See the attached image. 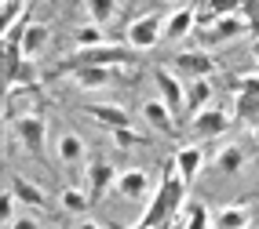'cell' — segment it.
<instances>
[{"instance_id": "cell-36", "label": "cell", "mask_w": 259, "mask_h": 229, "mask_svg": "<svg viewBox=\"0 0 259 229\" xmlns=\"http://www.w3.org/2000/svg\"><path fill=\"white\" fill-rule=\"evenodd\" d=\"M4 4H8V0H4Z\"/></svg>"}, {"instance_id": "cell-13", "label": "cell", "mask_w": 259, "mask_h": 229, "mask_svg": "<svg viewBox=\"0 0 259 229\" xmlns=\"http://www.w3.org/2000/svg\"><path fill=\"white\" fill-rule=\"evenodd\" d=\"M197 29V15H194V8H179V11H171L168 19H164V40H186L190 33Z\"/></svg>"}, {"instance_id": "cell-5", "label": "cell", "mask_w": 259, "mask_h": 229, "mask_svg": "<svg viewBox=\"0 0 259 229\" xmlns=\"http://www.w3.org/2000/svg\"><path fill=\"white\" fill-rule=\"evenodd\" d=\"M15 124V135H19V142L29 149V153H40L44 149V138H48V120L40 113H26L19 120H11Z\"/></svg>"}, {"instance_id": "cell-34", "label": "cell", "mask_w": 259, "mask_h": 229, "mask_svg": "<svg viewBox=\"0 0 259 229\" xmlns=\"http://www.w3.org/2000/svg\"><path fill=\"white\" fill-rule=\"evenodd\" d=\"M168 229H183V225H168Z\"/></svg>"}, {"instance_id": "cell-27", "label": "cell", "mask_w": 259, "mask_h": 229, "mask_svg": "<svg viewBox=\"0 0 259 229\" xmlns=\"http://www.w3.org/2000/svg\"><path fill=\"white\" fill-rule=\"evenodd\" d=\"M237 117L245 120L248 128H255V120H259V95H237Z\"/></svg>"}, {"instance_id": "cell-26", "label": "cell", "mask_w": 259, "mask_h": 229, "mask_svg": "<svg viewBox=\"0 0 259 229\" xmlns=\"http://www.w3.org/2000/svg\"><path fill=\"white\" fill-rule=\"evenodd\" d=\"M77 44L80 47H102V44H106V33H102L99 22H88V26L77 29Z\"/></svg>"}, {"instance_id": "cell-33", "label": "cell", "mask_w": 259, "mask_h": 229, "mask_svg": "<svg viewBox=\"0 0 259 229\" xmlns=\"http://www.w3.org/2000/svg\"><path fill=\"white\" fill-rule=\"evenodd\" d=\"M252 59H255V62H259V37H255V40H252Z\"/></svg>"}, {"instance_id": "cell-16", "label": "cell", "mask_w": 259, "mask_h": 229, "mask_svg": "<svg viewBox=\"0 0 259 229\" xmlns=\"http://www.w3.org/2000/svg\"><path fill=\"white\" fill-rule=\"evenodd\" d=\"M55 153H59V160L66 167H80L84 164V138L77 131H62L59 142H55Z\"/></svg>"}, {"instance_id": "cell-15", "label": "cell", "mask_w": 259, "mask_h": 229, "mask_svg": "<svg viewBox=\"0 0 259 229\" xmlns=\"http://www.w3.org/2000/svg\"><path fill=\"white\" fill-rule=\"evenodd\" d=\"M84 117H92L95 124L110 128V131H120V128H132V117L120 109V105H88Z\"/></svg>"}, {"instance_id": "cell-11", "label": "cell", "mask_w": 259, "mask_h": 229, "mask_svg": "<svg viewBox=\"0 0 259 229\" xmlns=\"http://www.w3.org/2000/svg\"><path fill=\"white\" fill-rule=\"evenodd\" d=\"M70 77L80 91H99V87H110L113 69L110 66H77V69H70Z\"/></svg>"}, {"instance_id": "cell-24", "label": "cell", "mask_w": 259, "mask_h": 229, "mask_svg": "<svg viewBox=\"0 0 259 229\" xmlns=\"http://www.w3.org/2000/svg\"><path fill=\"white\" fill-rule=\"evenodd\" d=\"M208 225H212L208 207H204L201 200H197V204H186V222H183V229H208Z\"/></svg>"}, {"instance_id": "cell-7", "label": "cell", "mask_w": 259, "mask_h": 229, "mask_svg": "<svg viewBox=\"0 0 259 229\" xmlns=\"http://www.w3.org/2000/svg\"><path fill=\"white\" fill-rule=\"evenodd\" d=\"M230 128V113L219 109V105H208V109H201L197 117H190V131L197 138H215Z\"/></svg>"}, {"instance_id": "cell-1", "label": "cell", "mask_w": 259, "mask_h": 229, "mask_svg": "<svg viewBox=\"0 0 259 229\" xmlns=\"http://www.w3.org/2000/svg\"><path fill=\"white\" fill-rule=\"evenodd\" d=\"M183 197H186V182L176 175V160H171V175H164L157 193L150 197L143 218H139V229H164V225H171L176 211L183 207Z\"/></svg>"}, {"instance_id": "cell-31", "label": "cell", "mask_w": 259, "mask_h": 229, "mask_svg": "<svg viewBox=\"0 0 259 229\" xmlns=\"http://www.w3.org/2000/svg\"><path fill=\"white\" fill-rule=\"evenodd\" d=\"M4 229H40V222L33 215H15V222H8Z\"/></svg>"}, {"instance_id": "cell-14", "label": "cell", "mask_w": 259, "mask_h": 229, "mask_svg": "<svg viewBox=\"0 0 259 229\" xmlns=\"http://www.w3.org/2000/svg\"><path fill=\"white\" fill-rule=\"evenodd\" d=\"M201 167H204V149L201 146H183L179 153H176V175L190 186L201 175Z\"/></svg>"}, {"instance_id": "cell-10", "label": "cell", "mask_w": 259, "mask_h": 229, "mask_svg": "<svg viewBox=\"0 0 259 229\" xmlns=\"http://www.w3.org/2000/svg\"><path fill=\"white\" fill-rule=\"evenodd\" d=\"M113 189H117V197H124V200H143L150 193V175L143 167H128V171L117 175Z\"/></svg>"}, {"instance_id": "cell-25", "label": "cell", "mask_w": 259, "mask_h": 229, "mask_svg": "<svg viewBox=\"0 0 259 229\" xmlns=\"http://www.w3.org/2000/svg\"><path fill=\"white\" fill-rule=\"evenodd\" d=\"M88 11H92V22L106 26L117 19V0H88Z\"/></svg>"}, {"instance_id": "cell-6", "label": "cell", "mask_w": 259, "mask_h": 229, "mask_svg": "<svg viewBox=\"0 0 259 229\" xmlns=\"http://www.w3.org/2000/svg\"><path fill=\"white\" fill-rule=\"evenodd\" d=\"M153 80H157V91H161V98L168 102V109L171 113H186V87H183V80L176 77V73H168L164 66H157L153 69Z\"/></svg>"}, {"instance_id": "cell-28", "label": "cell", "mask_w": 259, "mask_h": 229, "mask_svg": "<svg viewBox=\"0 0 259 229\" xmlns=\"http://www.w3.org/2000/svg\"><path fill=\"white\" fill-rule=\"evenodd\" d=\"M113 135V142L120 146V149H135V146H143V135H135L132 128H120V131H110Z\"/></svg>"}, {"instance_id": "cell-20", "label": "cell", "mask_w": 259, "mask_h": 229, "mask_svg": "<svg viewBox=\"0 0 259 229\" xmlns=\"http://www.w3.org/2000/svg\"><path fill=\"white\" fill-rule=\"evenodd\" d=\"M248 222H252V211L241 204H230L215 215V229H248Z\"/></svg>"}, {"instance_id": "cell-9", "label": "cell", "mask_w": 259, "mask_h": 229, "mask_svg": "<svg viewBox=\"0 0 259 229\" xmlns=\"http://www.w3.org/2000/svg\"><path fill=\"white\" fill-rule=\"evenodd\" d=\"M88 197L92 200H102L106 197V189H110V182H117V171H113V164L106 160V156H95V160H88Z\"/></svg>"}, {"instance_id": "cell-3", "label": "cell", "mask_w": 259, "mask_h": 229, "mask_svg": "<svg viewBox=\"0 0 259 229\" xmlns=\"http://www.w3.org/2000/svg\"><path fill=\"white\" fill-rule=\"evenodd\" d=\"M252 22L245 15H219V19H208V22H197V40L201 44H223V40H237Z\"/></svg>"}, {"instance_id": "cell-22", "label": "cell", "mask_w": 259, "mask_h": 229, "mask_svg": "<svg viewBox=\"0 0 259 229\" xmlns=\"http://www.w3.org/2000/svg\"><path fill=\"white\" fill-rule=\"evenodd\" d=\"M241 11H245V0H204V15L197 22L219 19V15H241Z\"/></svg>"}, {"instance_id": "cell-17", "label": "cell", "mask_w": 259, "mask_h": 229, "mask_svg": "<svg viewBox=\"0 0 259 229\" xmlns=\"http://www.w3.org/2000/svg\"><path fill=\"white\" fill-rule=\"evenodd\" d=\"M48 37H51V29H48L44 22H29V26L22 29V37H19L22 55H26V59H37L40 51L48 47Z\"/></svg>"}, {"instance_id": "cell-8", "label": "cell", "mask_w": 259, "mask_h": 229, "mask_svg": "<svg viewBox=\"0 0 259 229\" xmlns=\"http://www.w3.org/2000/svg\"><path fill=\"white\" fill-rule=\"evenodd\" d=\"M176 69L186 73L190 80H204V77L219 73V62L208 55V51H183V55H176Z\"/></svg>"}, {"instance_id": "cell-23", "label": "cell", "mask_w": 259, "mask_h": 229, "mask_svg": "<svg viewBox=\"0 0 259 229\" xmlns=\"http://www.w3.org/2000/svg\"><path fill=\"white\" fill-rule=\"evenodd\" d=\"M59 204L70 211V215H84V211H88V204H92V197H88V193H80L77 186H66L62 197H59Z\"/></svg>"}, {"instance_id": "cell-32", "label": "cell", "mask_w": 259, "mask_h": 229, "mask_svg": "<svg viewBox=\"0 0 259 229\" xmlns=\"http://www.w3.org/2000/svg\"><path fill=\"white\" fill-rule=\"evenodd\" d=\"M77 229H102V225H99V222H92V218H80V222H77Z\"/></svg>"}, {"instance_id": "cell-12", "label": "cell", "mask_w": 259, "mask_h": 229, "mask_svg": "<svg viewBox=\"0 0 259 229\" xmlns=\"http://www.w3.org/2000/svg\"><path fill=\"white\" fill-rule=\"evenodd\" d=\"M143 120H146L153 131H161V135H171V131H176V113L168 109L164 98H150V102H143Z\"/></svg>"}, {"instance_id": "cell-19", "label": "cell", "mask_w": 259, "mask_h": 229, "mask_svg": "<svg viewBox=\"0 0 259 229\" xmlns=\"http://www.w3.org/2000/svg\"><path fill=\"white\" fill-rule=\"evenodd\" d=\"M11 189H15V197H19V204H26V207H37V211H44V207H48L44 189H40V186H33L29 179H22V175L11 182Z\"/></svg>"}, {"instance_id": "cell-30", "label": "cell", "mask_w": 259, "mask_h": 229, "mask_svg": "<svg viewBox=\"0 0 259 229\" xmlns=\"http://www.w3.org/2000/svg\"><path fill=\"white\" fill-rule=\"evenodd\" d=\"M234 84H237L234 87L237 95H259V73H245V77H237Z\"/></svg>"}, {"instance_id": "cell-35", "label": "cell", "mask_w": 259, "mask_h": 229, "mask_svg": "<svg viewBox=\"0 0 259 229\" xmlns=\"http://www.w3.org/2000/svg\"><path fill=\"white\" fill-rule=\"evenodd\" d=\"M135 229H139V225H135Z\"/></svg>"}, {"instance_id": "cell-18", "label": "cell", "mask_w": 259, "mask_h": 229, "mask_svg": "<svg viewBox=\"0 0 259 229\" xmlns=\"http://www.w3.org/2000/svg\"><path fill=\"white\" fill-rule=\"evenodd\" d=\"M208 102H212L208 77L204 80H190V87H186V117H197L201 109H208Z\"/></svg>"}, {"instance_id": "cell-2", "label": "cell", "mask_w": 259, "mask_h": 229, "mask_svg": "<svg viewBox=\"0 0 259 229\" xmlns=\"http://www.w3.org/2000/svg\"><path fill=\"white\" fill-rule=\"evenodd\" d=\"M135 55L139 51L135 47H120V44H102V47H80L77 55H70L62 66H59V73H70V69H77V66H128V62H135Z\"/></svg>"}, {"instance_id": "cell-21", "label": "cell", "mask_w": 259, "mask_h": 229, "mask_svg": "<svg viewBox=\"0 0 259 229\" xmlns=\"http://www.w3.org/2000/svg\"><path fill=\"white\" fill-rule=\"evenodd\" d=\"M215 167L223 175H237L241 167H245V149H241V146H223L215 153Z\"/></svg>"}, {"instance_id": "cell-29", "label": "cell", "mask_w": 259, "mask_h": 229, "mask_svg": "<svg viewBox=\"0 0 259 229\" xmlns=\"http://www.w3.org/2000/svg\"><path fill=\"white\" fill-rule=\"evenodd\" d=\"M15 204H19L15 189H4V193H0V218H4V225L15 222Z\"/></svg>"}, {"instance_id": "cell-4", "label": "cell", "mask_w": 259, "mask_h": 229, "mask_svg": "<svg viewBox=\"0 0 259 229\" xmlns=\"http://www.w3.org/2000/svg\"><path fill=\"white\" fill-rule=\"evenodd\" d=\"M164 37V19L161 15H139L132 26H128V44L135 51H150V47H157Z\"/></svg>"}]
</instances>
